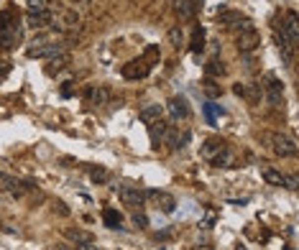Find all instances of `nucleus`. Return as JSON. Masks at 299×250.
Instances as JSON below:
<instances>
[{
    "instance_id": "nucleus-1",
    "label": "nucleus",
    "mask_w": 299,
    "mask_h": 250,
    "mask_svg": "<svg viewBox=\"0 0 299 250\" xmlns=\"http://www.w3.org/2000/svg\"><path fill=\"white\" fill-rule=\"evenodd\" d=\"M258 43H261V36L256 28H248V31H241L235 38V46L241 54H251V51H256L258 49Z\"/></svg>"
},
{
    "instance_id": "nucleus-2",
    "label": "nucleus",
    "mask_w": 299,
    "mask_h": 250,
    "mask_svg": "<svg viewBox=\"0 0 299 250\" xmlns=\"http://www.w3.org/2000/svg\"><path fill=\"white\" fill-rule=\"evenodd\" d=\"M271 143H274V153L281 156V158H289V156H297V141L284 136V133H276L271 136Z\"/></svg>"
},
{
    "instance_id": "nucleus-3",
    "label": "nucleus",
    "mask_w": 299,
    "mask_h": 250,
    "mask_svg": "<svg viewBox=\"0 0 299 250\" xmlns=\"http://www.w3.org/2000/svg\"><path fill=\"white\" fill-rule=\"evenodd\" d=\"M118 199H121L126 207H143V199H146V194L141 192V189H136V186H118Z\"/></svg>"
},
{
    "instance_id": "nucleus-4",
    "label": "nucleus",
    "mask_w": 299,
    "mask_h": 250,
    "mask_svg": "<svg viewBox=\"0 0 299 250\" xmlns=\"http://www.w3.org/2000/svg\"><path fill=\"white\" fill-rule=\"evenodd\" d=\"M59 54H64V43H43V46L26 49V56H31V59H54Z\"/></svg>"
},
{
    "instance_id": "nucleus-5",
    "label": "nucleus",
    "mask_w": 299,
    "mask_h": 250,
    "mask_svg": "<svg viewBox=\"0 0 299 250\" xmlns=\"http://www.w3.org/2000/svg\"><path fill=\"white\" fill-rule=\"evenodd\" d=\"M148 71H151V67H148L143 59H138V62H128L123 67V77L126 79H143Z\"/></svg>"
},
{
    "instance_id": "nucleus-6",
    "label": "nucleus",
    "mask_w": 299,
    "mask_h": 250,
    "mask_svg": "<svg viewBox=\"0 0 299 250\" xmlns=\"http://www.w3.org/2000/svg\"><path fill=\"white\" fill-rule=\"evenodd\" d=\"M167 110H169V115L174 117V120H187L189 117V105H187L184 97H171Z\"/></svg>"
},
{
    "instance_id": "nucleus-7",
    "label": "nucleus",
    "mask_w": 299,
    "mask_h": 250,
    "mask_svg": "<svg viewBox=\"0 0 299 250\" xmlns=\"http://www.w3.org/2000/svg\"><path fill=\"white\" fill-rule=\"evenodd\" d=\"M281 95H284V84H281L274 74H268V77H266V100L271 102V105H279V102H281Z\"/></svg>"
},
{
    "instance_id": "nucleus-8",
    "label": "nucleus",
    "mask_w": 299,
    "mask_h": 250,
    "mask_svg": "<svg viewBox=\"0 0 299 250\" xmlns=\"http://www.w3.org/2000/svg\"><path fill=\"white\" fill-rule=\"evenodd\" d=\"M146 197H151V199H156L159 202V207H161V212H167V214H171L174 210H176V199L171 197V194H167V192H143Z\"/></svg>"
},
{
    "instance_id": "nucleus-9",
    "label": "nucleus",
    "mask_w": 299,
    "mask_h": 250,
    "mask_svg": "<svg viewBox=\"0 0 299 250\" xmlns=\"http://www.w3.org/2000/svg\"><path fill=\"white\" fill-rule=\"evenodd\" d=\"M28 26H31V28H46L51 21H54V13L46 8V10H43V13H28Z\"/></svg>"
},
{
    "instance_id": "nucleus-10",
    "label": "nucleus",
    "mask_w": 299,
    "mask_h": 250,
    "mask_svg": "<svg viewBox=\"0 0 299 250\" xmlns=\"http://www.w3.org/2000/svg\"><path fill=\"white\" fill-rule=\"evenodd\" d=\"M64 235H67V238L74 243V245H92L95 243V238H92V235H89L87 230H74V227H69V230H64Z\"/></svg>"
},
{
    "instance_id": "nucleus-11",
    "label": "nucleus",
    "mask_w": 299,
    "mask_h": 250,
    "mask_svg": "<svg viewBox=\"0 0 299 250\" xmlns=\"http://www.w3.org/2000/svg\"><path fill=\"white\" fill-rule=\"evenodd\" d=\"M210 164H213L215 169H233V166H235V156L225 148V151H220L217 156H213Z\"/></svg>"
},
{
    "instance_id": "nucleus-12",
    "label": "nucleus",
    "mask_w": 299,
    "mask_h": 250,
    "mask_svg": "<svg viewBox=\"0 0 299 250\" xmlns=\"http://www.w3.org/2000/svg\"><path fill=\"white\" fill-rule=\"evenodd\" d=\"M220 151H225V143H222L220 138H207L205 141V145H202V156L210 161L213 156H217Z\"/></svg>"
},
{
    "instance_id": "nucleus-13",
    "label": "nucleus",
    "mask_w": 299,
    "mask_h": 250,
    "mask_svg": "<svg viewBox=\"0 0 299 250\" xmlns=\"http://www.w3.org/2000/svg\"><path fill=\"white\" fill-rule=\"evenodd\" d=\"M161 112H164V105H146V107L138 112V120L151 125L154 120H159V117H161Z\"/></svg>"
},
{
    "instance_id": "nucleus-14",
    "label": "nucleus",
    "mask_w": 299,
    "mask_h": 250,
    "mask_svg": "<svg viewBox=\"0 0 299 250\" xmlns=\"http://www.w3.org/2000/svg\"><path fill=\"white\" fill-rule=\"evenodd\" d=\"M167 130H169V123L167 120H161V117H159V120H154L151 123V141L159 145L164 141V136H167Z\"/></svg>"
},
{
    "instance_id": "nucleus-15",
    "label": "nucleus",
    "mask_w": 299,
    "mask_h": 250,
    "mask_svg": "<svg viewBox=\"0 0 299 250\" xmlns=\"http://www.w3.org/2000/svg\"><path fill=\"white\" fill-rule=\"evenodd\" d=\"M202 49H205V28H202V26H194V31H192V43H189V51L200 54Z\"/></svg>"
},
{
    "instance_id": "nucleus-16",
    "label": "nucleus",
    "mask_w": 299,
    "mask_h": 250,
    "mask_svg": "<svg viewBox=\"0 0 299 250\" xmlns=\"http://www.w3.org/2000/svg\"><path fill=\"white\" fill-rule=\"evenodd\" d=\"M102 222H105L110 230H121L123 227V217H121V212H115V210H105V212H102Z\"/></svg>"
},
{
    "instance_id": "nucleus-17",
    "label": "nucleus",
    "mask_w": 299,
    "mask_h": 250,
    "mask_svg": "<svg viewBox=\"0 0 299 250\" xmlns=\"http://www.w3.org/2000/svg\"><path fill=\"white\" fill-rule=\"evenodd\" d=\"M69 64V54H59L54 59H49V67H46V74H56V71H62L64 67Z\"/></svg>"
},
{
    "instance_id": "nucleus-18",
    "label": "nucleus",
    "mask_w": 299,
    "mask_h": 250,
    "mask_svg": "<svg viewBox=\"0 0 299 250\" xmlns=\"http://www.w3.org/2000/svg\"><path fill=\"white\" fill-rule=\"evenodd\" d=\"M241 21H243V16H241V13H235V10H222V16H220V23L228 26V28H235Z\"/></svg>"
},
{
    "instance_id": "nucleus-19",
    "label": "nucleus",
    "mask_w": 299,
    "mask_h": 250,
    "mask_svg": "<svg viewBox=\"0 0 299 250\" xmlns=\"http://www.w3.org/2000/svg\"><path fill=\"white\" fill-rule=\"evenodd\" d=\"M167 38H169V43H171L174 49H179V46H182V43H184V31H182V28H179V26H174V28H169Z\"/></svg>"
},
{
    "instance_id": "nucleus-20",
    "label": "nucleus",
    "mask_w": 299,
    "mask_h": 250,
    "mask_svg": "<svg viewBox=\"0 0 299 250\" xmlns=\"http://www.w3.org/2000/svg\"><path fill=\"white\" fill-rule=\"evenodd\" d=\"M205 69H207V74H210V77H222V74H225V64H222L220 59H210Z\"/></svg>"
},
{
    "instance_id": "nucleus-21",
    "label": "nucleus",
    "mask_w": 299,
    "mask_h": 250,
    "mask_svg": "<svg viewBox=\"0 0 299 250\" xmlns=\"http://www.w3.org/2000/svg\"><path fill=\"white\" fill-rule=\"evenodd\" d=\"M0 184H3V189H8V192H13V194H21L23 189H21V184L13 179V176H5V174H0Z\"/></svg>"
},
{
    "instance_id": "nucleus-22",
    "label": "nucleus",
    "mask_w": 299,
    "mask_h": 250,
    "mask_svg": "<svg viewBox=\"0 0 299 250\" xmlns=\"http://www.w3.org/2000/svg\"><path fill=\"white\" fill-rule=\"evenodd\" d=\"M261 176H263V181H268V184H284V174L276 171V169H263Z\"/></svg>"
},
{
    "instance_id": "nucleus-23",
    "label": "nucleus",
    "mask_w": 299,
    "mask_h": 250,
    "mask_svg": "<svg viewBox=\"0 0 299 250\" xmlns=\"http://www.w3.org/2000/svg\"><path fill=\"white\" fill-rule=\"evenodd\" d=\"M16 38H18V34L13 31V28H5V31H0V46H3V49H10L13 43H16Z\"/></svg>"
},
{
    "instance_id": "nucleus-24",
    "label": "nucleus",
    "mask_w": 299,
    "mask_h": 250,
    "mask_svg": "<svg viewBox=\"0 0 299 250\" xmlns=\"http://www.w3.org/2000/svg\"><path fill=\"white\" fill-rule=\"evenodd\" d=\"M89 179H92L95 184H105L110 179V174L102 169V166H95V169H89Z\"/></svg>"
},
{
    "instance_id": "nucleus-25",
    "label": "nucleus",
    "mask_w": 299,
    "mask_h": 250,
    "mask_svg": "<svg viewBox=\"0 0 299 250\" xmlns=\"http://www.w3.org/2000/svg\"><path fill=\"white\" fill-rule=\"evenodd\" d=\"M161 143H167L169 148H174V151H176V148H179V130L169 125V130H167V136H164V141H161Z\"/></svg>"
},
{
    "instance_id": "nucleus-26",
    "label": "nucleus",
    "mask_w": 299,
    "mask_h": 250,
    "mask_svg": "<svg viewBox=\"0 0 299 250\" xmlns=\"http://www.w3.org/2000/svg\"><path fill=\"white\" fill-rule=\"evenodd\" d=\"M59 21H62V26H67V28H74V26L80 23V16L74 10H64L62 16H59Z\"/></svg>"
},
{
    "instance_id": "nucleus-27",
    "label": "nucleus",
    "mask_w": 299,
    "mask_h": 250,
    "mask_svg": "<svg viewBox=\"0 0 299 250\" xmlns=\"http://www.w3.org/2000/svg\"><path fill=\"white\" fill-rule=\"evenodd\" d=\"M105 100H108V90H102V87H100V90H95V87H92V95H89V102H92V105H102Z\"/></svg>"
},
{
    "instance_id": "nucleus-28",
    "label": "nucleus",
    "mask_w": 299,
    "mask_h": 250,
    "mask_svg": "<svg viewBox=\"0 0 299 250\" xmlns=\"http://www.w3.org/2000/svg\"><path fill=\"white\" fill-rule=\"evenodd\" d=\"M26 8H28V13H43L46 10V3H43V0H28Z\"/></svg>"
},
{
    "instance_id": "nucleus-29",
    "label": "nucleus",
    "mask_w": 299,
    "mask_h": 250,
    "mask_svg": "<svg viewBox=\"0 0 299 250\" xmlns=\"http://www.w3.org/2000/svg\"><path fill=\"white\" fill-rule=\"evenodd\" d=\"M156 59H159V46H148L146 54H143V62L151 67V62H156Z\"/></svg>"
},
{
    "instance_id": "nucleus-30",
    "label": "nucleus",
    "mask_w": 299,
    "mask_h": 250,
    "mask_svg": "<svg viewBox=\"0 0 299 250\" xmlns=\"http://www.w3.org/2000/svg\"><path fill=\"white\" fill-rule=\"evenodd\" d=\"M261 92H263V87H261V84H248V90L243 92V97L248 95L251 100H258V97H261Z\"/></svg>"
},
{
    "instance_id": "nucleus-31",
    "label": "nucleus",
    "mask_w": 299,
    "mask_h": 250,
    "mask_svg": "<svg viewBox=\"0 0 299 250\" xmlns=\"http://www.w3.org/2000/svg\"><path fill=\"white\" fill-rule=\"evenodd\" d=\"M133 225H136V227H148V219H146V214L136 212V214H133Z\"/></svg>"
},
{
    "instance_id": "nucleus-32",
    "label": "nucleus",
    "mask_w": 299,
    "mask_h": 250,
    "mask_svg": "<svg viewBox=\"0 0 299 250\" xmlns=\"http://www.w3.org/2000/svg\"><path fill=\"white\" fill-rule=\"evenodd\" d=\"M284 184H287V189H297L299 186V179L294 174H289V176H284Z\"/></svg>"
},
{
    "instance_id": "nucleus-33",
    "label": "nucleus",
    "mask_w": 299,
    "mask_h": 250,
    "mask_svg": "<svg viewBox=\"0 0 299 250\" xmlns=\"http://www.w3.org/2000/svg\"><path fill=\"white\" fill-rule=\"evenodd\" d=\"M54 210H56L59 214H62V217H69V207H67L64 202H56V204H54Z\"/></svg>"
},
{
    "instance_id": "nucleus-34",
    "label": "nucleus",
    "mask_w": 299,
    "mask_h": 250,
    "mask_svg": "<svg viewBox=\"0 0 299 250\" xmlns=\"http://www.w3.org/2000/svg\"><path fill=\"white\" fill-rule=\"evenodd\" d=\"M205 90H207V92H210L213 97H217V95H220V90H217V87H215L213 82H207V84H205Z\"/></svg>"
},
{
    "instance_id": "nucleus-35",
    "label": "nucleus",
    "mask_w": 299,
    "mask_h": 250,
    "mask_svg": "<svg viewBox=\"0 0 299 250\" xmlns=\"http://www.w3.org/2000/svg\"><path fill=\"white\" fill-rule=\"evenodd\" d=\"M72 82H67L64 87H62V97H72V87H69Z\"/></svg>"
},
{
    "instance_id": "nucleus-36",
    "label": "nucleus",
    "mask_w": 299,
    "mask_h": 250,
    "mask_svg": "<svg viewBox=\"0 0 299 250\" xmlns=\"http://www.w3.org/2000/svg\"><path fill=\"white\" fill-rule=\"evenodd\" d=\"M233 92L243 97V92H246V87H243V84H235V87H233Z\"/></svg>"
},
{
    "instance_id": "nucleus-37",
    "label": "nucleus",
    "mask_w": 299,
    "mask_h": 250,
    "mask_svg": "<svg viewBox=\"0 0 299 250\" xmlns=\"http://www.w3.org/2000/svg\"><path fill=\"white\" fill-rule=\"evenodd\" d=\"M54 250H77V248H69V245H56Z\"/></svg>"
},
{
    "instance_id": "nucleus-38",
    "label": "nucleus",
    "mask_w": 299,
    "mask_h": 250,
    "mask_svg": "<svg viewBox=\"0 0 299 250\" xmlns=\"http://www.w3.org/2000/svg\"><path fill=\"white\" fill-rule=\"evenodd\" d=\"M235 250H243V248H235Z\"/></svg>"
}]
</instances>
